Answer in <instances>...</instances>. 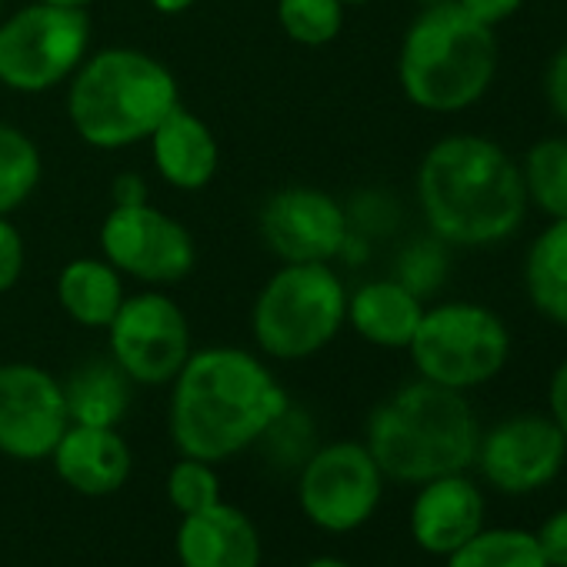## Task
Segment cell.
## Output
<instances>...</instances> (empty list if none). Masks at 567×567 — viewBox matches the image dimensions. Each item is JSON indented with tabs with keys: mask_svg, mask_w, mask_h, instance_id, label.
<instances>
[{
	"mask_svg": "<svg viewBox=\"0 0 567 567\" xmlns=\"http://www.w3.org/2000/svg\"><path fill=\"white\" fill-rule=\"evenodd\" d=\"M564 474H567V461H564Z\"/></svg>",
	"mask_w": 567,
	"mask_h": 567,
	"instance_id": "7bdbcfd3",
	"label": "cell"
},
{
	"mask_svg": "<svg viewBox=\"0 0 567 567\" xmlns=\"http://www.w3.org/2000/svg\"><path fill=\"white\" fill-rule=\"evenodd\" d=\"M124 298V277L104 257H74L58 274V305L84 331H107Z\"/></svg>",
	"mask_w": 567,
	"mask_h": 567,
	"instance_id": "ffe728a7",
	"label": "cell"
},
{
	"mask_svg": "<svg viewBox=\"0 0 567 567\" xmlns=\"http://www.w3.org/2000/svg\"><path fill=\"white\" fill-rule=\"evenodd\" d=\"M348 220H351V230H358V234H364L371 240L374 234H388V230L398 227V207H394V200L388 194L364 190L348 207Z\"/></svg>",
	"mask_w": 567,
	"mask_h": 567,
	"instance_id": "f546056e",
	"label": "cell"
},
{
	"mask_svg": "<svg viewBox=\"0 0 567 567\" xmlns=\"http://www.w3.org/2000/svg\"><path fill=\"white\" fill-rule=\"evenodd\" d=\"M257 444H264V451H267L274 461L288 464V467H301V464L311 457V451H315V424H311L308 411L288 404V411H284V414L264 431V437H260Z\"/></svg>",
	"mask_w": 567,
	"mask_h": 567,
	"instance_id": "f1b7e54d",
	"label": "cell"
},
{
	"mask_svg": "<svg viewBox=\"0 0 567 567\" xmlns=\"http://www.w3.org/2000/svg\"><path fill=\"white\" fill-rule=\"evenodd\" d=\"M101 257L121 270V277L141 280L147 288H167L190 277L197 264V244L187 224L167 210L147 204L111 207L101 234Z\"/></svg>",
	"mask_w": 567,
	"mask_h": 567,
	"instance_id": "8fae6325",
	"label": "cell"
},
{
	"mask_svg": "<svg viewBox=\"0 0 567 567\" xmlns=\"http://www.w3.org/2000/svg\"><path fill=\"white\" fill-rule=\"evenodd\" d=\"M524 288L534 311L567 331V220H550L527 247Z\"/></svg>",
	"mask_w": 567,
	"mask_h": 567,
	"instance_id": "7402d4cb",
	"label": "cell"
},
{
	"mask_svg": "<svg viewBox=\"0 0 567 567\" xmlns=\"http://www.w3.org/2000/svg\"><path fill=\"white\" fill-rule=\"evenodd\" d=\"M0 18H4V0H0Z\"/></svg>",
	"mask_w": 567,
	"mask_h": 567,
	"instance_id": "b9f144b4",
	"label": "cell"
},
{
	"mask_svg": "<svg viewBox=\"0 0 567 567\" xmlns=\"http://www.w3.org/2000/svg\"><path fill=\"white\" fill-rule=\"evenodd\" d=\"M497 78V34L454 0L421 8L398 51V84L427 114L474 107Z\"/></svg>",
	"mask_w": 567,
	"mask_h": 567,
	"instance_id": "5b68a950",
	"label": "cell"
},
{
	"mask_svg": "<svg viewBox=\"0 0 567 567\" xmlns=\"http://www.w3.org/2000/svg\"><path fill=\"white\" fill-rule=\"evenodd\" d=\"M384 481L364 441H331L298 467V504L318 530L351 534L378 514Z\"/></svg>",
	"mask_w": 567,
	"mask_h": 567,
	"instance_id": "9c48e42d",
	"label": "cell"
},
{
	"mask_svg": "<svg viewBox=\"0 0 567 567\" xmlns=\"http://www.w3.org/2000/svg\"><path fill=\"white\" fill-rule=\"evenodd\" d=\"M134 381L107 358L78 368L64 381V404L71 424L87 427H117L131 408Z\"/></svg>",
	"mask_w": 567,
	"mask_h": 567,
	"instance_id": "44dd1931",
	"label": "cell"
},
{
	"mask_svg": "<svg viewBox=\"0 0 567 567\" xmlns=\"http://www.w3.org/2000/svg\"><path fill=\"white\" fill-rule=\"evenodd\" d=\"M154 171L174 190H204L220 167V147L204 117L177 104L147 137Z\"/></svg>",
	"mask_w": 567,
	"mask_h": 567,
	"instance_id": "ac0fdd59",
	"label": "cell"
},
{
	"mask_svg": "<svg viewBox=\"0 0 567 567\" xmlns=\"http://www.w3.org/2000/svg\"><path fill=\"white\" fill-rule=\"evenodd\" d=\"M257 234L280 264H334L351 234L348 207L321 187L274 190L257 214Z\"/></svg>",
	"mask_w": 567,
	"mask_h": 567,
	"instance_id": "4fadbf2b",
	"label": "cell"
},
{
	"mask_svg": "<svg viewBox=\"0 0 567 567\" xmlns=\"http://www.w3.org/2000/svg\"><path fill=\"white\" fill-rule=\"evenodd\" d=\"M444 567H547L534 530L481 527L467 544L444 557Z\"/></svg>",
	"mask_w": 567,
	"mask_h": 567,
	"instance_id": "cb8c5ba5",
	"label": "cell"
},
{
	"mask_svg": "<svg viewBox=\"0 0 567 567\" xmlns=\"http://www.w3.org/2000/svg\"><path fill=\"white\" fill-rule=\"evenodd\" d=\"M51 461L58 477L84 497L117 494L134 471L131 444L117 427L68 424L58 447L51 451Z\"/></svg>",
	"mask_w": 567,
	"mask_h": 567,
	"instance_id": "e0dca14e",
	"label": "cell"
},
{
	"mask_svg": "<svg viewBox=\"0 0 567 567\" xmlns=\"http://www.w3.org/2000/svg\"><path fill=\"white\" fill-rule=\"evenodd\" d=\"M567 437L547 414H511L481 431L474 467L484 484L507 497L544 491L564 474Z\"/></svg>",
	"mask_w": 567,
	"mask_h": 567,
	"instance_id": "7c38bea8",
	"label": "cell"
},
{
	"mask_svg": "<svg viewBox=\"0 0 567 567\" xmlns=\"http://www.w3.org/2000/svg\"><path fill=\"white\" fill-rule=\"evenodd\" d=\"M194 4H197V0H151V8L157 14H164V18H177V14L190 11Z\"/></svg>",
	"mask_w": 567,
	"mask_h": 567,
	"instance_id": "8d00e7d4",
	"label": "cell"
},
{
	"mask_svg": "<svg viewBox=\"0 0 567 567\" xmlns=\"http://www.w3.org/2000/svg\"><path fill=\"white\" fill-rule=\"evenodd\" d=\"M341 0H277V24L301 48H324L344 28Z\"/></svg>",
	"mask_w": 567,
	"mask_h": 567,
	"instance_id": "484cf974",
	"label": "cell"
},
{
	"mask_svg": "<svg viewBox=\"0 0 567 567\" xmlns=\"http://www.w3.org/2000/svg\"><path fill=\"white\" fill-rule=\"evenodd\" d=\"M64 384L28 361L0 364V454L11 461H44L68 431Z\"/></svg>",
	"mask_w": 567,
	"mask_h": 567,
	"instance_id": "5bb4252c",
	"label": "cell"
},
{
	"mask_svg": "<svg viewBox=\"0 0 567 567\" xmlns=\"http://www.w3.org/2000/svg\"><path fill=\"white\" fill-rule=\"evenodd\" d=\"M305 567H354V564L351 560H341V557H315Z\"/></svg>",
	"mask_w": 567,
	"mask_h": 567,
	"instance_id": "f35d334b",
	"label": "cell"
},
{
	"mask_svg": "<svg viewBox=\"0 0 567 567\" xmlns=\"http://www.w3.org/2000/svg\"><path fill=\"white\" fill-rule=\"evenodd\" d=\"M344 324L348 288L334 264H280L250 308V338L267 361L318 358Z\"/></svg>",
	"mask_w": 567,
	"mask_h": 567,
	"instance_id": "8992f818",
	"label": "cell"
},
{
	"mask_svg": "<svg viewBox=\"0 0 567 567\" xmlns=\"http://www.w3.org/2000/svg\"><path fill=\"white\" fill-rule=\"evenodd\" d=\"M87 54V11L31 0L14 14L0 18V84L14 94H48L68 84Z\"/></svg>",
	"mask_w": 567,
	"mask_h": 567,
	"instance_id": "ba28073f",
	"label": "cell"
},
{
	"mask_svg": "<svg viewBox=\"0 0 567 567\" xmlns=\"http://www.w3.org/2000/svg\"><path fill=\"white\" fill-rule=\"evenodd\" d=\"M38 4H51V8H74V11H87L94 0H38Z\"/></svg>",
	"mask_w": 567,
	"mask_h": 567,
	"instance_id": "74e56055",
	"label": "cell"
},
{
	"mask_svg": "<svg viewBox=\"0 0 567 567\" xmlns=\"http://www.w3.org/2000/svg\"><path fill=\"white\" fill-rule=\"evenodd\" d=\"M411 295H417L421 301L437 295L441 284L447 280V244L441 237H421L411 240L401 257H398V274H394Z\"/></svg>",
	"mask_w": 567,
	"mask_h": 567,
	"instance_id": "83f0119b",
	"label": "cell"
},
{
	"mask_svg": "<svg viewBox=\"0 0 567 567\" xmlns=\"http://www.w3.org/2000/svg\"><path fill=\"white\" fill-rule=\"evenodd\" d=\"M527 204L550 220H567V137H540L520 161Z\"/></svg>",
	"mask_w": 567,
	"mask_h": 567,
	"instance_id": "603a6c76",
	"label": "cell"
},
{
	"mask_svg": "<svg viewBox=\"0 0 567 567\" xmlns=\"http://www.w3.org/2000/svg\"><path fill=\"white\" fill-rule=\"evenodd\" d=\"M111 197H114V207H134V204H147V181L137 174V171H124L114 177L111 184Z\"/></svg>",
	"mask_w": 567,
	"mask_h": 567,
	"instance_id": "d590c367",
	"label": "cell"
},
{
	"mask_svg": "<svg viewBox=\"0 0 567 567\" xmlns=\"http://www.w3.org/2000/svg\"><path fill=\"white\" fill-rule=\"evenodd\" d=\"M417 204L447 247H494L527 217L520 164L484 134H447L417 164Z\"/></svg>",
	"mask_w": 567,
	"mask_h": 567,
	"instance_id": "7a4b0ae2",
	"label": "cell"
},
{
	"mask_svg": "<svg viewBox=\"0 0 567 567\" xmlns=\"http://www.w3.org/2000/svg\"><path fill=\"white\" fill-rule=\"evenodd\" d=\"M288 404L267 358L234 344L200 348L171 381V441L187 457L220 464L254 447Z\"/></svg>",
	"mask_w": 567,
	"mask_h": 567,
	"instance_id": "6da1fadb",
	"label": "cell"
},
{
	"mask_svg": "<svg viewBox=\"0 0 567 567\" xmlns=\"http://www.w3.org/2000/svg\"><path fill=\"white\" fill-rule=\"evenodd\" d=\"M408 354L417 378L467 394L501 378L511 361V331L487 305L444 301L424 308Z\"/></svg>",
	"mask_w": 567,
	"mask_h": 567,
	"instance_id": "52a82bcc",
	"label": "cell"
},
{
	"mask_svg": "<svg viewBox=\"0 0 567 567\" xmlns=\"http://www.w3.org/2000/svg\"><path fill=\"white\" fill-rule=\"evenodd\" d=\"M408 524L424 554L447 557L487 524V497L467 471L444 474L417 484Z\"/></svg>",
	"mask_w": 567,
	"mask_h": 567,
	"instance_id": "9a60e30c",
	"label": "cell"
},
{
	"mask_svg": "<svg viewBox=\"0 0 567 567\" xmlns=\"http://www.w3.org/2000/svg\"><path fill=\"white\" fill-rule=\"evenodd\" d=\"M421 318H424V301L411 295L398 277L368 280L348 295V324L361 341L374 348L408 351Z\"/></svg>",
	"mask_w": 567,
	"mask_h": 567,
	"instance_id": "d6986e66",
	"label": "cell"
},
{
	"mask_svg": "<svg viewBox=\"0 0 567 567\" xmlns=\"http://www.w3.org/2000/svg\"><path fill=\"white\" fill-rule=\"evenodd\" d=\"M544 97L554 117L567 127V44H560L544 71Z\"/></svg>",
	"mask_w": 567,
	"mask_h": 567,
	"instance_id": "d6a6232c",
	"label": "cell"
},
{
	"mask_svg": "<svg viewBox=\"0 0 567 567\" xmlns=\"http://www.w3.org/2000/svg\"><path fill=\"white\" fill-rule=\"evenodd\" d=\"M461 11H467L474 21L487 24V28H497L504 21H511L520 8L524 0H454Z\"/></svg>",
	"mask_w": 567,
	"mask_h": 567,
	"instance_id": "836d02e7",
	"label": "cell"
},
{
	"mask_svg": "<svg viewBox=\"0 0 567 567\" xmlns=\"http://www.w3.org/2000/svg\"><path fill=\"white\" fill-rule=\"evenodd\" d=\"M414 4H421V8H431V4H447V0H414Z\"/></svg>",
	"mask_w": 567,
	"mask_h": 567,
	"instance_id": "60d3db41",
	"label": "cell"
},
{
	"mask_svg": "<svg viewBox=\"0 0 567 567\" xmlns=\"http://www.w3.org/2000/svg\"><path fill=\"white\" fill-rule=\"evenodd\" d=\"M174 554L181 567H260V534L240 507L220 497L181 517Z\"/></svg>",
	"mask_w": 567,
	"mask_h": 567,
	"instance_id": "2e32d148",
	"label": "cell"
},
{
	"mask_svg": "<svg viewBox=\"0 0 567 567\" xmlns=\"http://www.w3.org/2000/svg\"><path fill=\"white\" fill-rule=\"evenodd\" d=\"M24 264H28L24 234L18 230V224L8 214H0V295H8L21 280Z\"/></svg>",
	"mask_w": 567,
	"mask_h": 567,
	"instance_id": "4dcf8cb0",
	"label": "cell"
},
{
	"mask_svg": "<svg viewBox=\"0 0 567 567\" xmlns=\"http://www.w3.org/2000/svg\"><path fill=\"white\" fill-rule=\"evenodd\" d=\"M534 537L547 567H567V507L547 514L540 527L534 530Z\"/></svg>",
	"mask_w": 567,
	"mask_h": 567,
	"instance_id": "1f68e13d",
	"label": "cell"
},
{
	"mask_svg": "<svg viewBox=\"0 0 567 567\" xmlns=\"http://www.w3.org/2000/svg\"><path fill=\"white\" fill-rule=\"evenodd\" d=\"M547 417L567 437V361H560L557 371L550 374V384H547Z\"/></svg>",
	"mask_w": 567,
	"mask_h": 567,
	"instance_id": "e575fe53",
	"label": "cell"
},
{
	"mask_svg": "<svg viewBox=\"0 0 567 567\" xmlns=\"http://www.w3.org/2000/svg\"><path fill=\"white\" fill-rule=\"evenodd\" d=\"M481 421L467 394L424 378L384 398L371 411L364 431V444L384 477L411 487L444 474L471 471Z\"/></svg>",
	"mask_w": 567,
	"mask_h": 567,
	"instance_id": "3957f363",
	"label": "cell"
},
{
	"mask_svg": "<svg viewBox=\"0 0 567 567\" xmlns=\"http://www.w3.org/2000/svg\"><path fill=\"white\" fill-rule=\"evenodd\" d=\"M167 497L181 511V517L184 514H197V511L217 504L220 501V474H217V464L181 454L177 464L167 471Z\"/></svg>",
	"mask_w": 567,
	"mask_h": 567,
	"instance_id": "4316f807",
	"label": "cell"
},
{
	"mask_svg": "<svg viewBox=\"0 0 567 567\" xmlns=\"http://www.w3.org/2000/svg\"><path fill=\"white\" fill-rule=\"evenodd\" d=\"M344 8H364V4H371V0H341Z\"/></svg>",
	"mask_w": 567,
	"mask_h": 567,
	"instance_id": "ab89813d",
	"label": "cell"
},
{
	"mask_svg": "<svg viewBox=\"0 0 567 567\" xmlns=\"http://www.w3.org/2000/svg\"><path fill=\"white\" fill-rule=\"evenodd\" d=\"M181 104L171 68L137 48H104L84 58L68 81V121L94 151L147 144Z\"/></svg>",
	"mask_w": 567,
	"mask_h": 567,
	"instance_id": "277c9868",
	"label": "cell"
},
{
	"mask_svg": "<svg viewBox=\"0 0 567 567\" xmlns=\"http://www.w3.org/2000/svg\"><path fill=\"white\" fill-rule=\"evenodd\" d=\"M44 174L41 147L21 127L0 121V214H14L24 207Z\"/></svg>",
	"mask_w": 567,
	"mask_h": 567,
	"instance_id": "d4e9b609",
	"label": "cell"
},
{
	"mask_svg": "<svg viewBox=\"0 0 567 567\" xmlns=\"http://www.w3.org/2000/svg\"><path fill=\"white\" fill-rule=\"evenodd\" d=\"M111 361L134 381V388H164L177 378L194 351V331L184 308L164 291H141L124 298L107 324Z\"/></svg>",
	"mask_w": 567,
	"mask_h": 567,
	"instance_id": "30bf717a",
	"label": "cell"
}]
</instances>
